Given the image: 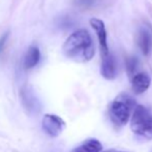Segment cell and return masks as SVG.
<instances>
[{
	"instance_id": "obj_1",
	"label": "cell",
	"mask_w": 152,
	"mask_h": 152,
	"mask_svg": "<svg viewBox=\"0 0 152 152\" xmlns=\"http://www.w3.org/2000/svg\"><path fill=\"white\" fill-rule=\"evenodd\" d=\"M62 51L67 58L84 63L93 58L95 48L89 32L86 29H79L66 38Z\"/></svg>"
},
{
	"instance_id": "obj_2",
	"label": "cell",
	"mask_w": 152,
	"mask_h": 152,
	"mask_svg": "<svg viewBox=\"0 0 152 152\" xmlns=\"http://www.w3.org/2000/svg\"><path fill=\"white\" fill-rule=\"evenodd\" d=\"M136 107V102L132 96L125 93L119 94L110 104L109 115L111 121L116 127L125 125Z\"/></svg>"
},
{
	"instance_id": "obj_3",
	"label": "cell",
	"mask_w": 152,
	"mask_h": 152,
	"mask_svg": "<svg viewBox=\"0 0 152 152\" xmlns=\"http://www.w3.org/2000/svg\"><path fill=\"white\" fill-rule=\"evenodd\" d=\"M132 130L137 137L151 140L152 139V114L143 106H137L130 122Z\"/></svg>"
},
{
	"instance_id": "obj_4",
	"label": "cell",
	"mask_w": 152,
	"mask_h": 152,
	"mask_svg": "<svg viewBox=\"0 0 152 152\" xmlns=\"http://www.w3.org/2000/svg\"><path fill=\"white\" fill-rule=\"evenodd\" d=\"M42 130L52 138L60 136L65 127V122L59 116L53 114H46L42 120Z\"/></svg>"
},
{
	"instance_id": "obj_5",
	"label": "cell",
	"mask_w": 152,
	"mask_h": 152,
	"mask_svg": "<svg viewBox=\"0 0 152 152\" xmlns=\"http://www.w3.org/2000/svg\"><path fill=\"white\" fill-rule=\"evenodd\" d=\"M89 23H90L91 27L94 29V31H95V33H96V36H97L102 55L108 54L109 53V47H108V42H107V31H106L104 23L97 18L90 19Z\"/></svg>"
},
{
	"instance_id": "obj_6",
	"label": "cell",
	"mask_w": 152,
	"mask_h": 152,
	"mask_svg": "<svg viewBox=\"0 0 152 152\" xmlns=\"http://www.w3.org/2000/svg\"><path fill=\"white\" fill-rule=\"evenodd\" d=\"M100 74L107 80H113L117 76V63L114 55L110 52L102 55V65H100Z\"/></svg>"
},
{
	"instance_id": "obj_7",
	"label": "cell",
	"mask_w": 152,
	"mask_h": 152,
	"mask_svg": "<svg viewBox=\"0 0 152 152\" xmlns=\"http://www.w3.org/2000/svg\"><path fill=\"white\" fill-rule=\"evenodd\" d=\"M138 46L142 51L143 55L147 56L152 49V29L147 25H144L138 32Z\"/></svg>"
},
{
	"instance_id": "obj_8",
	"label": "cell",
	"mask_w": 152,
	"mask_h": 152,
	"mask_svg": "<svg viewBox=\"0 0 152 152\" xmlns=\"http://www.w3.org/2000/svg\"><path fill=\"white\" fill-rule=\"evenodd\" d=\"M150 83V77L146 72H139L132 76V88L136 94H142L149 88Z\"/></svg>"
},
{
	"instance_id": "obj_9",
	"label": "cell",
	"mask_w": 152,
	"mask_h": 152,
	"mask_svg": "<svg viewBox=\"0 0 152 152\" xmlns=\"http://www.w3.org/2000/svg\"><path fill=\"white\" fill-rule=\"evenodd\" d=\"M40 59V51L36 46L29 47L28 51L26 53V56L24 59V67L26 69H30V68L34 67L37 65Z\"/></svg>"
},
{
	"instance_id": "obj_10",
	"label": "cell",
	"mask_w": 152,
	"mask_h": 152,
	"mask_svg": "<svg viewBox=\"0 0 152 152\" xmlns=\"http://www.w3.org/2000/svg\"><path fill=\"white\" fill-rule=\"evenodd\" d=\"M102 149V143L95 139H89L74 149L72 152H100Z\"/></svg>"
},
{
	"instance_id": "obj_11",
	"label": "cell",
	"mask_w": 152,
	"mask_h": 152,
	"mask_svg": "<svg viewBox=\"0 0 152 152\" xmlns=\"http://www.w3.org/2000/svg\"><path fill=\"white\" fill-rule=\"evenodd\" d=\"M126 70H127V74L129 76H134V72H136L137 68L139 65V60L137 57H129V58L126 59Z\"/></svg>"
},
{
	"instance_id": "obj_12",
	"label": "cell",
	"mask_w": 152,
	"mask_h": 152,
	"mask_svg": "<svg viewBox=\"0 0 152 152\" xmlns=\"http://www.w3.org/2000/svg\"><path fill=\"white\" fill-rule=\"evenodd\" d=\"M96 2V0H76V4L79 7L89 8Z\"/></svg>"
},
{
	"instance_id": "obj_13",
	"label": "cell",
	"mask_w": 152,
	"mask_h": 152,
	"mask_svg": "<svg viewBox=\"0 0 152 152\" xmlns=\"http://www.w3.org/2000/svg\"><path fill=\"white\" fill-rule=\"evenodd\" d=\"M7 38H8V32L4 33L3 35L0 37V54H1V52L3 51L4 47H5L6 42H7Z\"/></svg>"
},
{
	"instance_id": "obj_14",
	"label": "cell",
	"mask_w": 152,
	"mask_h": 152,
	"mask_svg": "<svg viewBox=\"0 0 152 152\" xmlns=\"http://www.w3.org/2000/svg\"><path fill=\"white\" fill-rule=\"evenodd\" d=\"M72 25V23L70 21L69 17H63V18H61V22H60L61 27H70Z\"/></svg>"
},
{
	"instance_id": "obj_15",
	"label": "cell",
	"mask_w": 152,
	"mask_h": 152,
	"mask_svg": "<svg viewBox=\"0 0 152 152\" xmlns=\"http://www.w3.org/2000/svg\"><path fill=\"white\" fill-rule=\"evenodd\" d=\"M104 152H125V151H120V150H115V149H110V150H107Z\"/></svg>"
}]
</instances>
